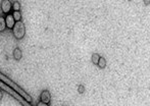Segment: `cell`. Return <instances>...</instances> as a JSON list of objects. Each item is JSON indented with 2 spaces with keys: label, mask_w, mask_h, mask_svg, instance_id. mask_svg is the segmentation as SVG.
Wrapping results in <instances>:
<instances>
[{
  "label": "cell",
  "mask_w": 150,
  "mask_h": 106,
  "mask_svg": "<svg viewBox=\"0 0 150 106\" xmlns=\"http://www.w3.org/2000/svg\"><path fill=\"white\" fill-rule=\"evenodd\" d=\"M11 31L12 34H13V37L17 40H21L26 36V25L23 21H15Z\"/></svg>",
  "instance_id": "1"
},
{
  "label": "cell",
  "mask_w": 150,
  "mask_h": 106,
  "mask_svg": "<svg viewBox=\"0 0 150 106\" xmlns=\"http://www.w3.org/2000/svg\"><path fill=\"white\" fill-rule=\"evenodd\" d=\"M11 7H12V3L10 0H2L1 3H0V9L2 11L3 14H8L11 11Z\"/></svg>",
  "instance_id": "2"
},
{
  "label": "cell",
  "mask_w": 150,
  "mask_h": 106,
  "mask_svg": "<svg viewBox=\"0 0 150 106\" xmlns=\"http://www.w3.org/2000/svg\"><path fill=\"white\" fill-rule=\"evenodd\" d=\"M40 100H41V102L50 104V101H51V94H50V92L48 90H43L42 92H41Z\"/></svg>",
  "instance_id": "3"
},
{
  "label": "cell",
  "mask_w": 150,
  "mask_h": 106,
  "mask_svg": "<svg viewBox=\"0 0 150 106\" xmlns=\"http://www.w3.org/2000/svg\"><path fill=\"white\" fill-rule=\"evenodd\" d=\"M4 19H5V24H6V28L9 29V30H12L14 24H15V21H14L13 17H12V14L11 13L6 14L4 17Z\"/></svg>",
  "instance_id": "4"
},
{
  "label": "cell",
  "mask_w": 150,
  "mask_h": 106,
  "mask_svg": "<svg viewBox=\"0 0 150 106\" xmlns=\"http://www.w3.org/2000/svg\"><path fill=\"white\" fill-rule=\"evenodd\" d=\"M12 53H13V58L15 59L17 61H19V60L23 58V51H21V48H19V47L14 48Z\"/></svg>",
  "instance_id": "5"
},
{
  "label": "cell",
  "mask_w": 150,
  "mask_h": 106,
  "mask_svg": "<svg viewBox=\"0 0 150 106\" xmlns=\"http://www.w3.org/2000/svg\"><path fill=\"white\" fill-rule=\"evenodd\" d=\"M6 30V24H5V19L3 15H0V33H3V32Z\"/></svg>",
  "instance_id": "6"
},
{
  "label": "cell",
  "mask_w": 150,
  "mask_h": 106,
  "mask_svg": "<svg viewBox=\"0 0 150 106\" xmlns=\"http://www.w3.org/2000/svg\"><path fill=\"white\" fill-rule=\"evenodd\" d=\"M21 4L19 1L15 0L13 3H12V7H11V10L12 11H21Z\"/></svg>",
  "instance_id": "7"
},
{
  "label": "cell",
  "mask_w": 150,
  "mask_h": 106,
  "mask_svg": "<svg viewBox=\"0 0 150 106\" xmlns=\"http://www.w3.org/2000/svg\"><path fill=\"white\" fill-rule=\"evenodd\" d=\"M97 65H98L99 69H105V66H106V60H105V58H104V57H102V56H100V58H99Z\"/></svg>",
  "instance_id": "8"
},
{
  "label": "cell",
  "mask_w": 150,
  "mask_h": 106,
  "mask_svg": "<svg viewBox=\"0 0 150 106\" xmlns=\"http://www.w3.org/2000/svg\"><path fill=\"white\" fill-rule=\"evenodd\" d=\"M99 58H100V55H99V53H93V54H92V56H91V61H92V63L95 64V65H97Z\"/></svg>",
  "instance_id": "9"
},
{
  "label": "cell",
  "mask_w": 150,
  "mask_h": 106,
  "mask_svg": "<svg viewBox=\"0 0 150 106\" xmlns=\"http://www.w3.org/2000/svg\"><path fill=\"white\" fill-rule=\"evenodd\" d=\"M12 17H13L14 21H21V11H13L12 12Z\"/></svg>",
  "instance_id": "10"
},
{
  "label": "cell",
  "mask_w": 150,
  "mask_h": 106,
  "mask_svg": "<svg viewBox=\"0 0 150 106\" xmlns=\"http://www.w3.org/2000/svg\"><path fill=\"white\" fill-rule=\"evenodd\" d=\"M78 92L79 94H84L85 93V87L83 85H79L78 86Z\"/></svg>",
  "instance_id": "11"
},
{
  "label": "cell",
  "mask_w": 150,
  "mask_h": 106,
  "mask_svg": "<svg viewBox=\"0 0 150 106\" xmlns=\"http://www.w3.org/2000/svg\"><path fill=\"white\" fill-rule=\"evenodd\" d=\"M36 106H49V104L44 103V102H38Z\"/></svg>",
  "instance_id": "12"
},
{
  "label": "cell",
  "mask_w": 150,
  "mask_h": 106,
  "mask_svg": "<svg viewBox=\"0 0 150 106\" xmlns=\"http://www.w3.org/2000/svg\"><path fill=\"white\" fill-rule=\"evenodd\" d=\"M144 4L148 6V5L150 4V0H144Z\"/></svg>",
  "instance_id": "13"
},
{
  "label": "cell",
  "mask_w": 150,
  "mask_h": 106,
  "mask_svg": "<svg viewBox=\"0 0 150 106\" xmlns=\"http://www.w3.org/2000/svg\"><path fill=\"white\" fill-rule=\"evenodd\" d=\"M2 98H3V92L0 90V102H1V100H2Z\"/></svg>",
  "instance_id": "14"
},
{
  "label": "cell",
  "mask_w": 150,
  "mask_h": 106,
  "mask_svg": "<svg viewBox=\"0 0 150 106\" xmlns=\"http://www.w3.org/2000/svg\"><path fill=\"white\" fill-rule=\"evenodd\" d=\"M128 1H132V0H128Z\"/></svg>",
  "instance_id": "15"
}]
</instances>
